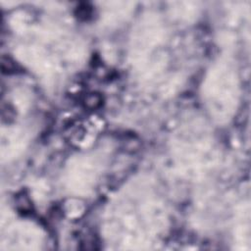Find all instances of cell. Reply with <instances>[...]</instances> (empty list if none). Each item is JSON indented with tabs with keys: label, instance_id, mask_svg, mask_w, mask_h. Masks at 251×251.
<instances>
[{
	"label": "cell",
	"instance_id": "1",
	"mask_svg": "<svg viewBox=\"0 0 251 251\" xmlns=\"http://www.w3.org/2000/svg\"><path fill=\"white\" fill-rule=\"evenodd\" d=\"M163 211L157 202L143 196L126 197L125 202L118 205L115 223L111 229L128 245L145 244L149 236L157 232L163 223Z\"/></svg>",
	"mask_w": 251,
	"mask_h": 251
},
{
	"label": "cell",
	"instance_id": "2",
	"mask_svg": "<svg viewBox=\"0 0 251 251\" xmlns=\"http://www.w3.org/2000/svg\"><path fill=\"white\" fill-rule=\"evenodd\" d=\"M206 104L219 121L227 120L236 109L238 78L233 66L220 61L210 70L204 83Z\"/></svg>",
	"mask_w": 251,
	"mask_h": 251
},
{
	"label": "cell",
	"instance_id": "3",
	"mask_svg": "<svg viewBox=\"0 0 251 251\" xmlns=\"http://www.w3.org/2000/svg\"><path fill=\"white\" fill-rule=\"evenodd\" d=\"M99 174V165L92 157H79L70 165L67 181L72 189L85 192L94 185Z\"/></svg>",
	"mask_w": 251,
	"mask_h": 251
}]
</instances>
